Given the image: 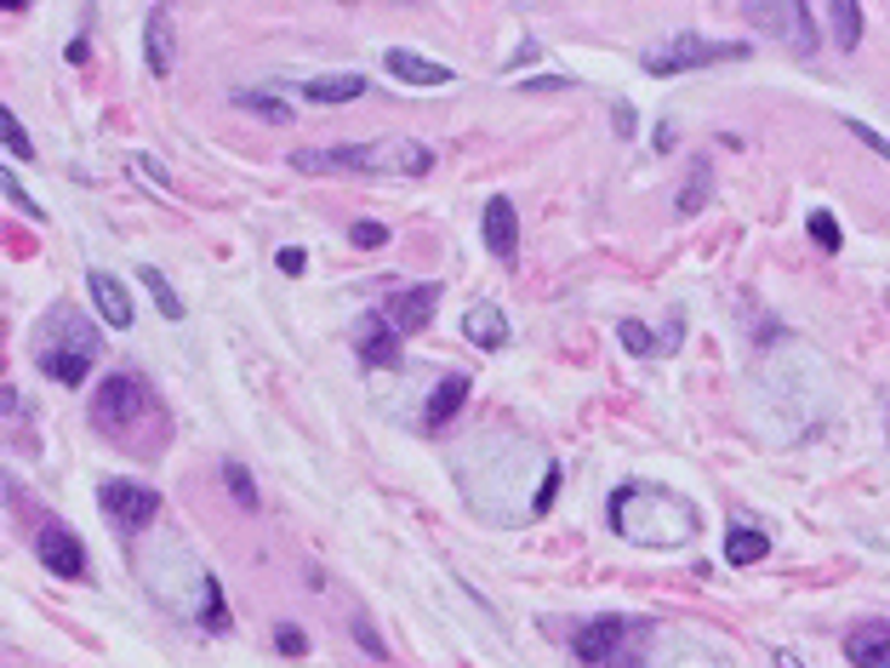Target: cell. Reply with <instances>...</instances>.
Returning a JSON list of instances; mask_svg holds the SVG:
<instances>
[{
	"label": "cell",
	"mask_w": 890,
	"mask_h": 668,
	"mask_svg": "<svg viewBox=\"0 0 890 668\" xmlns=\"http://www.w3.org/2000/svg\"><path fill=\"white\" fill-rule=\"evenodd\" d=\"M155 417V394H149V383L138 378V371H109L104 389H97V401H92V424L126 440L138 424H149Z\"/></svg>",
	"instance_id": "7"
},
{
	"label": "cell",
	"mask_w": 890,
	"mask_h": 668,
	"mask_svg": "<svg viewBox=\"0 0 890 668\" xmlns=\"http://www.w3.org/2000/svg\"><path fill=\"white\" fill-rule=\"evenodd\" d=\"M354 640H360V652H371V657H383V634L371 629V617H354Z\"/></svg>",
	"instance_id": "35"
},
{
	"label": "cell",
	"mask_w": 890,
	"mask_h": 668,
	"mask_svg": "<svg viewBox=\"0 0 890 668\" xmlns=\"http://www.w3.org/2000/svg\"><path fill=\"white\" fill-rule=\"evenodd\" d=\"M223 486H228V491H235V498H240V509H258V480H251V475H246V468H240L235 457L223 463Z\"/></svg>",
	"instance_id": "27"
},
{
	"label": "cell",
	"mask_w": 890,
	"mask_h": 668,
	"mask_svg": "<svg viewBox=\"0 0 890 668\" xmlns=\"http://www.w3.org/2000/svg\"><path fill=\"white\" fill-rule=\"evenodd\" d=\"M383 63H389L394 81H405V86H446V81H451V69H446V63H435V58H417V52H400V46H394V52H389Z\"/></svg>",
	"instance_id": "19"
},
{
	"label": "cell",
	"mask_w": 890,
	"mask_h": 668,
	"mask_svg": "<svg viewBox=\"0 0 890 668\" xmlns=\"http://www.w3.org/2000/svg\"><path fill=\"white\" fill-rule=\"evenodd\" d=\"M143 286H149V297H155L161 320H183V297L171 291V281L161 275V269H143Z\"/></svg>",
	"instance_id": "25"
},
{
	"label": "cell",
	"mask_w": 890,
	"mask_h": 668,
	"mask_svg": "<svg viewBox=\"0 0 890 668\" xmlns=\"http://www.w3.org/2000/svg\"><path fill=\"white\" fill-rule=\"evenodd\" d=\"M605 526L622 542H640V549H691L697 532H702V514L691 498H679L668 486L628 480L612 491V503H605Z\"/></svg>",
	"instance_id": "3"
},
{
	"label": "cell",
	"mask_w": 890,
	"mask_h": 668,
	"mask_svg": "<svg viewBox=\"0 0 890 668\" xmlns=\"http://www.w3.org/2000/svg\"><path fill=\"white\" fill-rule=\"evenodd\" d=\"M486 246H491L497 263H514L520 223H514V201H508V194H491V201H486Z\"/></svg>",
	"instance_id": "16"
},
{
	"label": "cell",
	"mask_w": 890,
	"mask_h": 668,
	"mask_svg": "<svg viewBox=\"0 0 890 668\" xmlns=\"http://www.w3.org/2000/svg\"><path fill=\"white\" fill-rule=\"evenodd\" d=\"M845 132H851V138H862V143H868V148H874V155H879V160H890V143H885V138H879L874 127H862V120H845Z\"/></svg>",
	"instance_id": "36"
},
{
	"label": "cell",
	"mask_w": 890,
	"mask_h": 668,
	"mask_svg": "<svg viewBox=\"0 0 890 668\" xmlns=\"http://www.w3.org/2000/svg\"><path fill=\"white\" fill-rule=\"evenodd\" d=\"M354 349H360V360L371 371H394L400 366V332L389 326L383 314H371L366 326H360V337H354Z\"/></svg>",
	"instance_id": "15"
},
{
	"label": "cell",
	"mask_w": 890,
	"mask_h": 668,
	"mask_svg": "<svg viewBox=\"0 0 890 668\" xmlns=\"http://www.w3.org/2000/svg\"><path fill=\"white\" fill-rule=\"evenodd\" d=\"M86 58H92V46H86L81 35H74V40H69V63H86Z\"/></svg>",
	"instance_id": "41"
},
{
	"label": "cell",
	"mask_w": 890,
	"mask_h": 668,
	"mask_svg": "<svg viewBox=\"0 0 890 668\" xmlns=\"http://www.w3.org/2000/svg\"><path fill=\"white\" fill-rule=\"evenodd\" d=\"M435 303H440V286L428 281V286H400L394 297L377 314L389 320V326L400 332V337H412V332H423L428 326V314H435Z\"/></svg>",
	"instance_id": "11"
},
{
	"label": "cell",
	"mask_w": 890,
	"mask_h": 668,
	"mask_svg": "<svg viewBox=\"0 0 890 668\" xmlns=\"http://www.w3.org/2000/svg\"><path fill=\"white\" fill-rule=\"evenodd\" d=\"M274 646L286 652V657H309V640H302V629H292V623L274 629Z\"/></svg>",
	"instance_id": "34"
},
{
	"label": "cell",
	"mask_w": 890,
	"mask_h": 668,
	"mask_svg": "<svg viewBox=\"0 0 890 668\" xmlns=\"http://www.w3.org/2000/svg\"><path fill=\"white\" fill-rule=\"evenodd\" d=\"M297 171H389V178H423L435 166V148L417 138H377L354 148H297Z\"/></svg>",
	"instance_id": "4"
},
{
	"label": "cell",
	"mask_w": 890,
	"mask_h": 668,
	"mask_svg": "<svg viewBox=\"0 0 890 668\" xmlns=\"http://www.w3.org/2000/svg\"><path fill=\"white\" fill-rule=\"evenodd\" d=\"M302 92H309L315 104H354V97L366 92V81L360 74H320V81H309Z\"/></svg>",
	"instance_id": "23"
},
{
	"label": "cell",
	"mask_w": 890,
	"mask_h": 668,
	"mask_svg": "<svg viewBox=\"0 0 890 668\" xmlns=\"http://www.w3.org/2000/svg\"><path fill=\"white\" fill-rule=\"evenodd\" d=\"M280 275H302V263H309V252H302V246H280Z\"/></svg>",
	"instance_id": "38"
},
{
	"label": "cell",
	"mask_w": 890,
	"mask_h": 668,
	"mask_svg": "<svg viewBox=\"0 0 890 668\" xmlns=\"http://www.w3.org/2000/svg\"><path fill=\"white\" fill-rule=\"evenodd\" d=\"M805 229H810V240H817V246H828V252H839V240H845V235H839V217H833V212H810Z\"/></svg>",
	"instance_id": "30"
},
{
	"label": "cell",
	"mask_w": 890,
	"mask_h": 668,
	"mask_svg": "<svg viewBox=\"0 0 890 668\" xmlns=\"http://www.w3.org/2000/svg\"><path fill=\"white\" fill-rule=\"evenodd\" d=\"M771 668H805V657L787 652V646H776V652H771Z\"/></svg>",
	"instance_id": "39"
},
{
	"label": "cell",
	"mask_w": 890,
	"mask_h": 668,
	"mask_svg": "<svg viewBox=\"0 0 890 668\" xmlns=\"http://www.w3.org/2000/svg\"><path fill=\"white\" fill-rule=\"evenodd\" d=\"M612 127H617V138H633V127H640V120H633V104H628V97H617V104H612Z\"/></svg>",
	"instance_id": "37"
},
{
	"label": "cell",
	"mask_w": 890,
	"mask_h": 668,
	"mask_svg": "<svg viewBox=\"0 0 890 668\" xmlns=\"http://www.w3.org/2000/svg\"><path fill=\"white\" fill-rule=\"evenodd\" d=\"M828 23H833V46H839V52H856V46H862V7H856V0H833Z\"/></svg>",
	"instance_id": "22"
},
{
	"label": "cell",
	"mask_w": 890,
	"mask_h": 668,
	"mask_svg": "<svg viewBox=\"0 0 890 668\" xmlns=\"http://www.w3.org/2000/svg\"><path fill=\"white\" fill-rule=\"evenodd\" d=\"M645 646H651L645 617H594L571 640V652L589 668H645Z\"/></svg>",
	"instance_id": "6"
},
{
	"label": "cell",
	"mask_w": 890,
	"mask_h": 668,
	"mask_svg": "<svg viewBox=\"0 0 890 668\" xmlns=\"http://www.w3.org/2000/svg\"><path fill=\"white\" fill-rule=\"evenodd\" d=\"M845 663L851 668H890V623H879V617L856 623L845 634Z\"/></svg>",
	"instance_id": "14"
},
{
	"label": "cell",
	"mask_w": 890,
	"mask_h": 668,
	"mask_svg": "<svg viewBox=\"0 0 890 668\" xmlns=\"http://www.w3.org/2000/svg\"><path fill=\"white\" fill-rule=\"evenodd\" d=\"M86 291H92L97 314H104L115 332H126V326L138 320V309H132V291H126V286H120V275H109V269H92V275H86Z\"/></svg>",
	"instance_id": "13"
},
{
	"label": "cell",
	"mask_w": 890,
	"mask_h": 668,
	"mask_svg": "<svg viewBox=\"0 0 890 668\" xmlns=\"http://www.w3.org/2000/svg\"><path fill=\"white\" fill-rule=\"evenodd\" d=\"M463 337L474 343V349H502L508 343V314L491 303V297H479V303H468V314H463Z\"/></svg>",
	"instance_id": "17"
},
{
	"label": "cell",
	"mask_w": 890,
	"mask_h": 668,
	"mask_svg": "<svg viewBox=\"0 0 890 668\" xmlns=\"http://www.w3.org/2000/svg\"><path fill=\"white\" fill-rule=\"evenodd\" d=\"M0 143H7V148H12V155H17V160H29V155H35V143H29V132H23V127H17V115H12V109H0Z\"/></svg>",
	"instance_id": "28"
},
{
	"label": "cell",
	"mask_w": 890,
	"mask_h": 668,
	"mask_svg": "<svg viewBox=\"0 0 890 668\" xmlns=\"http://www.w3.org/2000/svg\"><path fill=\"white\" fill-rule=\"evenodd\" d=\"M132 166V178H143V183H155V189H171V178H166V166L161 160H149V155H132L126 160Z\"/></svg>",
	"instance_id": "32"
},
{
	"label": "cell",
	"mask_w": 890,
	"mask_h": 668,
	"mask_svg": "<svg viewBox=\"0 0 890 668\" xmlns=\"http://www.w3.org/2000/svg\"><path fill=\"white\" fill-rule=\"evenodd\" d=\"M143 52H149V74H171V12L166 7H155L149 12V23H143Z\"/></svg>",
	"instance_id": "20"
},
{
	"label": "cell",
	"mask_w": 890,
	"mask_h": 668,
	"mask_svg": "<svg viewBox=\"0 0 890 668\" xmlns=\"http://www.w3.org/2000/svg\"><path fill=\"white\" fill-rule=\"evenodd\" d=\"M743 17L753 23V29H766V35L787 40L799 58L817 52V29H810V12L799 7V0H748Z\"/></svg>",
	"instance_id": "9"
},
{
	"label": "cell",
	"mask_w": 890,
	"mask_h": 668,
	"mask_svg": "<svg viewBox=\"0 0 890 668\" xmlns=\"http://www.w3.org/2000/svg\"><path fill=\"white\" fill-rule=\"evenodd\" d=\"M617 337H622V349H628V355H668V343H663V337H651L640 320H617Z\"/></svg>",
	"instance_id": "26"
},
{
	"label": "cell",
	"mask_w": 890,
	"mask_h": 668,
	"mask_svg": "<svg viewBox=\"0 0 890 668\" xmlns=\"http://www.w3.org/2000/svg\"><path fill=\"white\" fill-rule=\"evenodd\" d=\"M35 554H40V565L52 577H86V549H81V537L74 532H63V526H46L40 537H35Z\"/></svg>",
	"instance_id": "12"
},
{
	"label": "cell",
	"mask_w": 890,
	"mask_h": 668,
	"mask_svg": "<svg viewBox=\"0 0 890 668\" xmlns=\"http://www.w3.org/2000/svg\"><path fill=\"white\" fill-rule=\"evenodd\" d=\"M138 572L155 594V606H166L177 623H194V629H228V606H223V588L217 577L206 572V560H200L189 542L177 537H161L149 542L138 554Z\"/></svg>",
	"instance_id": "2"
},
{
	"label": "cell",
	"mask_w": 890,
	"mask_h": 668,
	"mask_svg": "<svg viewBox=\"0 0 890 668\" xmlns=\"http://www.w3.org/2000/svg\"><path fill=\"white\" fill-rule=\"evenodd\" d=\"M0 189H7V201H12V206H17V212H23V217H35V223H40V217H46V212H40V206H35V201H29V189H23V183H17V178H12V166H7V178H0Z\"/></svg>",
	"instance_id": "31"
},
{
	"label": "cell",
	"mask_w": 890,
	"mask_h": 668,
	"mask_svg": "<svg viewBox=\"0 0 890 668\" xmlns=\"http://www.w3.org/2000/svg\"><path fill=\"white\" fill-rule=\"evenodd\" d=\"M571 81H554V74H543V81H525L520 92H566Z\"/></svg>",
	"instance_id": "40"
},
{
	"label": "cell",
	"mask_w": 890,
	"mask_h": 668,
	"mask_svg": "<svg viewBox=\"0 0 890 668\" xmlns=\"http://www.w3.org/2000/svg\"><path fill=\"white\" fill-rule=\"evenodd\" d=\"M702 206H708V166H697V171H691V183L679 189V212H685V217L702 212Z\"/></svg>",
	"instance_id": "29"
},
{
	"label": "cell",
	"mask_w": 890,
	"mask_h": 668,
	"mask_svg": "<svg viewBox=\"0 0 890 668\" xmlns=\"http://www.w3.org/2000/svg\"><path fill=\"white\" fill-rule=\"evenodd\" d=\"M753 46L743 40H702V35H674L668 46H651L640 58L645 74H691V69H708V63H743Z\"/></svg>",
	"instance_id": "8"
},
{
	"label": "cell",
	"mask_w": 890,
	"mask_h": 668,
	"mask_svg": "<svg viewBox=\"0 0 890 668\" xmlns=\"http://www.w3.org/2000/svg\"><path fill=\"white\" fill-rule=\"evenodd\" d=\"M771 554V537L766 532H753V526H731L725 532V560L731 565H753V560H766Z\"/></svg>",
	"instance_id": "21"
},
{
	"label": "cell",
	"mask_w": 890,
	"mask_h": 668,
	"mask_svg": "<svg viewBox=\"0 0 890 668\" xmlns=\"http://www.w3.org/2000/svg\"><path fill=\"white\" fill-rule=\"evenodd\" d=\"M235 109H251V115L274 120V127H292V109H286V97H274V92H258V86L235 92Z\"/></svg>",
	"instance_id": "24"
},
{
	"label": "cell",
	"mask_w": 890,
	"mask_h": 668,
	"mask_svg": "<svg viewBox=\"0 0 890 668\" xmlns=\"http://www.w3.org/2000/svg\"><path fill=\"white\" fill-rule=\"evenodd\" d=\"M451 468H456V486H463L468 509L486 526H531L559 498V457H548L525 434H502V429L474 434L451 457Z\"/></svg>",
	"instance_id": "1"
},
{
	"label": "cell",
	"mask_w": 890,
	"mask_h": 668,
	"mask_svg": "<svg viewBox=\"0 0 890 668\" xmlns=\"http://www.w3.org/2000/svg\"><path fill=\"white\" fill-rule=\"evenodd\" d=\"M97 503H104V514L115 520L126 537L149 532V526H155V514H161V498L149 486H138V480H104V486H97Z\"/></svg>",
	"instance_id": "10"
},
{
	"label": "cell",
	"mask_w": 890,
	"mask_h": 668,
	"mask_svg": "<svg viewBox=\"0 0 890 668\" xmlns=\"http://www.w3.org/2000/svg\"><path fill=\"white\" fill-rule=\"evenodd\" d=\"M97 326L81 314V309H69V303H58L52 314H46V326H40V337H35V360H40V371L52 383H63V389H74V383H86L92 378V366H97Z\"/></svg>",
	"instance_id": "5"
},
{
	"label": "cell",
	"mask_w": 890,
	"mask_h": 668,
	"mask_svg": "<svg viewBox=\"0 0 890 668\" xmlns=\"http://www.w3.org/2000/svg\"><path fill=\"white\" fill-rule=\"evenodd\" d=\"M468 406V371H446V378L435 383V394H428V429H446L456 411Z\"/></svg>",
	"instance_id": "18"
},
{
	"label": "cell",
	"mask_w": 890,
	"mask_h": 668,
	"mask_svg": "<svg viewBox=\"0 0 890 668\" xmlns=\"http://www.w3.org/2000/svg\"><path fill=\"white\" fill-rule=\"evenodd\" d=\"M348 240L360 246V252H371V246H383V240H389V229H383V223H371V217H360V223L348 229Z\"/></svg>",
	"instance_id": "33"
}]
</instances>
